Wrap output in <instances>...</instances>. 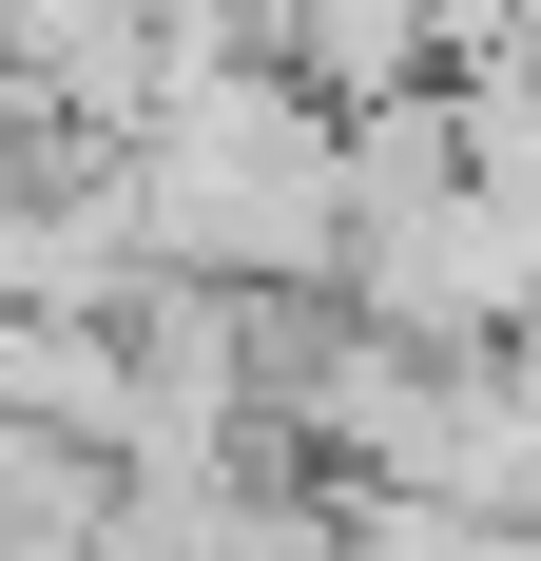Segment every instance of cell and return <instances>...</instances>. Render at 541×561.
<instances>
[{
	"label": "cell",
	"mask_w": 541,
	"mask_h": 561,
	"mask_svg": "<svg viewBox=\"0 0 541 561\" xmlns=\"http://www.w3.org/2000/svg\"><path fill=\"white\" fill-rule=\"evenodd\" d=\"M97 194L156 290H329L348 272V116L270 78L252 39H194L97 136Z\"/></svg>",
	"instance_id": "6da1fadb"
}]
</instances>
